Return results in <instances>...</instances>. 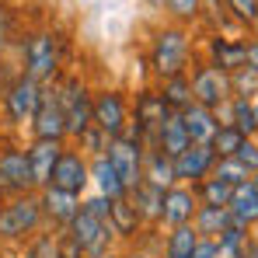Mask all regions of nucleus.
Masks as SVG:
<instances>
[{"instance_id": "36", "label": "nucleus", "mask_w": 258, "mask_h": 258, "mask_svg": "<svg viewBox=\"0 0 258 258\" xmlns=\"http://www.w3.org/2000/svg\"><path fill=\"white\" fill-rule=\"evenodd\" d=\"M223 4H227L230 18H234L244 32H251L258 25V0H223Z\"/></svg>"}, {"instance_id": "5", "label": "nucleus", "mask_w": 258, "mask_h": 258, "mask_svg": "<svg viewBox=\"0 0 258 258\" xmlns=\"http://www.w3.org/2000/svg\"><path fill=\"white\" fill-rule=\"evenodd\" d=\"M42 94L45 87L35 84L32 77H25L21 70L11 77V84L4 87L0 94V112H4V122L11 129H21V126H32L39 105H42Z\"/></svg>"}, {"instance_id": "4", "label": "nucleus", "mask_w": 258, "mask_h": 258, "mask_svg": "<svg viewBox=\"0 0 258 258\" xmlns=\"http://www.w3.org/2000/svg\"><path fill=\"white\" fill-rule=\"evenodd\" d=\"M56 101H59V108H63V115H67V126H70V140H77L84 129L94 126V87L87 84L84 74H77V70H70V74H63L56 84Z\"/></svg>"}, {"instance_id": "23", "label": "nucleus", "mask_w": 258, "mask_h": 258, "mask_svg": "<svg viewBox=\"0 0 258 258\" xmlns=\"http://www.w3.org/2000/svg\"><path fill=\"white\" fill-rule=\"evenodd\" d=\"M91 185H94L98 196H105V199H122V196H129V188L122 185L119 171L112 168L108 154H101V157L91 161Z\"/></svg>"}, {"instance_id": "21", "label": "nucleus", "mask_w": 258, "mask_h": 258, "mask_svg": "<svg viewBox=\"0 0 258 258\" xmlns=\"http://www.w3.org/2000/svg\"><path fill=\"white\" fill-rule=\"evenodd\" d=\"M227 213H230L234 223H241V227L255 230V227H258V188H255V181H244V185H237V188H234Z\"/></svg>"}, {"instance_id": "20", "label": "nucleus", "mask_w": 258, "mask_h": 258, "mask_svg": "<svg viewBox=\"0 0 258 258\" xmlns=\"http://www.w3.org/2000/svg\"><path fill=\"white\" fill-rule=\"evenodd\" d=\"M154 147L164 150L168 157H178L181 150L192 147V136H188V129H185L181 112H168V115H164V122H161V129H157V143H154Z\"/></svg>"}, {"instance_id": "46", "label": "nucleus", "mask_w": 258, "mask_h": 258, "mask_svg": "<svg viewBox=\"0 0 258 258\" xmlns=\"http://www.w3.org/2000/svg\"><path fill=\"white\" fill-rule=\"evenodd\" d=\"M248 251H251V258H258V241H251V248H248Z\"/></svg>"}, {"instance_id": "10", "label": "nucleus", "mask_w": 258, "mask_h": 258, "mask_svg": "<svg viewBox=\"0 0 258 258\" xmlns=\"http://www.w3.org/2000/svg\"><path fill=\"white\" fill-rule=\"evenodd\" d=\"M108 161H112V168L119 171V178H122V185H126L129 192H133L136 185H143V161H147V143H143L140 136H133V133H122L119 140H112V143H108Z\"/></svg>"}, {"instance_id": "19", "label": "nucleus", "mask_w": 258, "mask_h": 258, "mask_svg": "<svg viewBox=\"0 0 258 258\" xmlns=\"http://www.w3.org/2000/svg\"><path fill=\"white\" fill-rule=\"evenodd\" d=\"M216 115H220L223 126L241 129L248 140H255V136H258V119H255V101H251V98H230L227 105L216 108Z\"/></svg>"}, {"instance_id": "38", "label": "nucleus", "mask_w": 258, "mask_h": 258, "mask_svg": "<svg viewBox=\"0 0 258 258\" xmlns=\"http://www.w3.org/2000/svg\"><path fill=\"white\" fill-rule=\"evenodd\" d=\"M7 35H11V28H7V21L0 18V94H4V87L11 84V77L18 74V63L7 56V45H11Z\"/></svg>"}, {"instance_id": "29", "label": "nucleus", "mask_w": 258, "mask_h": 258, "mask_svg": "<svg viewBox=\"0 0 258 258\" xmlns=\"http://www.w3.org/2000/svg\"><path fill=\"white\" fill-rule=\"evenodd\" d=\"M216 248H220V258H237V255H244V251L251 248V230L230 220V223L223 227V234L216 237Z\"/></svg>"}, {"instance_id": "34", "label": "nucleus", "mask_w": 258, "mask_h": 258, "mask_svg": "<svg viewBox=\"0 0 258 258\" xmlns=\"http://www.w3.org/2000/svg\"><path fill=\"white\" fill-rule=\"evenodd\" d=\"M74 143H77V150L84 154L87 161H94V157L108 154V143H112V140H108V136H105V133H101L98 126H91V129H84V133H81Z\"/></svg>"}, {"instance_id": "17", "label": "nucleus", "mask_w": 258, "mask_h": 258, "mask_svg": "<svg viewBox=\"0 0 258 258\" xmlns=\"http://www.w3.org/2000/svg\"><path fill=\"white\" fill-rule=\"evenodd\" d=\"M63 150H67V143H59V140H28L25 154H28V168H32V178H35L39 192L49 188L52 168H56V161H59Z\"/></svg>"}, {"instance_id": "14", "label": "nucleus", "mask_w": 258, "mask_h": 258, "mask_svg": "<svg viewBox=\"0 0 258 258\" xmlns=\"http://www.w3.org/2000/svg\"><path fill=\"white\" fill-rule=\"evenodd\" d=\"M213 168H216V150L210 143H192L188 150H181L174 157V178H178V185H188V188L206 181L213 174Z\"/></svg>"}, {"instance_id": "33", "label": "nucleus", "mask_w": 258, "mask_h": 258, "mask_svg": "<svg viewBox=\"0 0 258 258\" xmlns=\"http://www.w3.org/2000/svg\"><path fill=\"white\" fill-rule=\"evenodd\" d=\"M244 140H248V136H244L241 129L223 126V122H220V129H216V136H213V143H210V147L216 150V157H234V154L244 147Z\"/></svg>"}, {"instance_id": "7", "label": "nucleus", "mask_w": 258, "mask_h": 258, "mask_svg": "<svg viewBox=\"0 0 258 258\" xmlns=\"http://www.w3.org/2000/svg\"><path fill=\"white\" fill-rule=\"evenodd\" d=\"M133 119V94L115 84L94 87V126L108 140H119Z\"/></svg>"}, {"instance_id": "3", "label": "nucleus", "mask_w": 258, "mask_h": 258, "mask_svg": "<svg viewBox=\"0 0 258 258\" xmlns=\"http://www.w3.org/2000/svg\"><path fill=\"white\" fill-rule=\"evenodd\" d=\"M67 234L87 251V258H101L112 241H115V230H112V199L105 196H87L81 213L74 216V223L67 227Z\"/></svg>"}, {"instance_id": "43", "label": "nucleus", "mask_w": 258, "mask_h": 258, "mask_svg": "<svg viewBox=\"0 0 258 258\" xmlns=\"http://www.w3.org/2000/svg\"><path fill=\"white\" fill-rule=\"evenodd\" d=\"M248 67L258 74V39H248Z\"/></svg>"}, {"instance_id": "37", "label": "nucleus", "mask_w": 258, "mask_h": 258, "mask_svg": "<svg viewBox=\"0 0 258 258\" xmlns=\"http://www.w3.org/2000/svg\"><path fill=\"white\" fill-rule=\"evenodd\" d=\"M230 91H234V98H258V74L251 67H241L237 74H230Z\"/></svg>"}, {"instance_id": "42", "label": "nucleus", "mask_w": 258, "mask_h": 258, "mask_svg": "<svg viewBox=\"0 0 258 258\" xmlns=\"http://www.w3.org/2000/svg\"><path fill=\"white\" fill-rule=\"evenodd\" d=\"M196 258H220V248H216V241H199V248H196Z\"/></svg>"}, {"instance_id": "48", "label": "nucleus", "mask_w": 258, "mask_h": 258, "mask_svg": "<svg viewBox=\"0 0 258 258\" xmlns=\"http://www.w3.org/2000/svg\"><path fill=\"white\" fill-rule=\"evenodd\" d=\"M255 119H258V98H255Z\"/></svg>"}, {"instance_id": "18", "label": "nucleus", "mask_w": 258, "mask_h": 258, "mask_svg": "<svg viewBox=\"0 0 258 258\" xmlns=\"http://www.w3.org/2000/svg\"><path fill=\"white\" fill-rule=\"evenodd\" d=\"M39 203H42V216L49 220V223H56V227H70L74 216L81 213V206H84L81 196H70V192L52 188V185L39 192Z\"/></svg>"}, {"instance_id": "47", "label": "nucleus", "mask_w": 258, "mask_h": 258, "mask_svg": "<svg viewBox=\"0 0 258 258\" xmlns=\"http://www.w3.org/2000/svg\"><path fill=\"white\" fill-rule=\"evenodd\" d=\"M251 181H255V188H258V171H255V174H251Z\"/></svg>"}, {"instance_id": "22", "label": "nucleus", "mask_w": 258, "mask_h": 258, "mask_svg": "<svg viewBox=\"0 0 258 258\" xmlns=\"http://www.w3.org/2000/svg\"><path fill=\"white\" fill-rule=\"evenodd\" d=\"M154 87H157V94H161V101H164L168 112H185V108L196 105V98H192V74L168 77V81H154Z\"/></svg>"}, {"instance_id": "31", "label": "nucleus", "mask_w": 258, "mask_h": 258, "mask_svg": "<svg viewBox=\"0 0 258 258\" xmlns=\"http://www.w3.org/2000/svg\"><path fill=\"white\" fill-rule=\"evenodd\" d=\"M203 4H206V0H168V4H164V21L196 28V25L203 21Z\"/></svg>"}, {"instance_id": "8", "label": "nucleus", "mask_w": 258, "mask_h": 258, "mask_svg": "<svg viewBox=\"0 0 258 258\" xmlns=\"http://www.w3.org/2000/svg\"><path fill=\"white\" fill-rule=\"evenodd\" d=\"M164 115H168V108H164L157 87L140 84L136 91H133V119H129L126 133L140 136V140L147 143V150H150V147L157 143V129H161V122H164Z\"/></svg>"}, {"instance_id": "45", "label": "nucleus", "mask_w": 258, "mask_h": 258, "mask_svg": "<svg viewBox=\"0 0 258 258\" xmlns=\"http://www.w3.org/2000/svg\"><path fill=\"white\" fill-rule=\"evenodd\" d=\"M122 258H150V255H143V251H129V255H122Z\"/></svg>"}, {"instance_id": "32", "label": "nucleus", "mask_w": 258, "mask_h": 258, "mask_svg": "<svg viewBox=\"0 0 258 258\" xmlns=\"http://www.w3.org/2000/svg\"><path fill=\"white\" fill-rule=\"evenodd\" d=\"M196 196H199V206H230V196H234V185H227L223 178L210 174L206 181L196 185Z\"/></svg>"}, {"instance_id": "30", "label": "nucleus", "mask_w": 258, "mask_h": 258, "mask_svg": "<svg viewBox=\"0 0 258 258\" xmlns=\"http://www.w3.org/2000/svg\"><path fill=\"white\" fill-rule=\"evenodd\" d=\"M227 223H230V213H227L223 206H199V213H196V220H192L196 234L206 237V241H216V237L223 234Z\"/></svg>"}, {"instance_id": "6", "label": "nucleus", "mask_w": 258, "mask_h": 258, "mask_svg": "<svg viewBox=\"0 0 258 258\" xmlns=\"http://www.w3.org/2000/svg\"><path fill=\"white\" fill-rule=\"evenodd\" d=\"M199 59L223 74H237L241 67H248V32H203Z\"/></svg>"}, {"instance_id": "16", "label": "nucleus", "mask_w": 258, "mask_h": 258, "mask_svg": "<svg viewBox=\"0 0 258 258\" xmlns=\"http://www.w3.org/2000/svg\"><path fill=\"white\" fill-rule=\"evenodd\" d=\"M199 213V196H196V188H188V185H171L168 192H164V213H161V227H188L192 220Z\"/></svg>"}, {"instance_id": "24", "label": "nucleus", "mask_w": 258, "mask_h": 258, "mask_svg": "<svg viewBox=\"0 0 258 258\" xmlns=\"http://www.w3.org/2000/svg\"><path fill=\"white\" fill-rule=\"evenodd\" d=\"M181 119H185V129H188L192 143H213L216 129H220V115H216L213 108L192 105V108H185V112H181Z\"/></svg>"}, {"instance_id": "44", "label": "nucleus", "mask_w": 258, "mask_h": 258, "mask_svg": "<svg viewBox=\"0 0 258 258\" xmlns=\"http://www.w3.org/2000/svg\"><path fill=\"white\" fill-rule=\"evenodd\" d=\"M140 4H143L147 11H154V14H164V4H168V0H140Z\"/></svg>"}, {"instance_id": "2", "label": "nucleus", "mask_w": 258, "mask_h": 258, "mask_svg": "<svg viewBox=\"0 0 258 258\" xmlns=\"http://www.w3.org/2000/svg\"><path fill=\"white\" fill-rule=\"evenodd\" d=\"M63 63H67V42L56 28H35L18 45V70L42 87L63 77Z\"/></svg>"}, {"instance_id": "13", "label": "nucleus", "mask_w": 258, "mask_h": 258, "mask_svg": "<svg viewBox=\"0 0 258 258\" xmlns=\"http://www.w3.org/2000/svg\"><path fill=\"white\" fill-rule=\"evenodd\" d=\"M0 192H11V196L35 192V178L28 168L25 147H4L0 150Z\"/></svg>"}, {"instance_id": "35", "label": "nucleus", "mask_w": 258, "mask_h": 258, "mask_svg": "<svg viewBox=\"0 0 258 258\" xmlns=\"http://www.w3.org/2000/svg\"><path fill=\"white\" fill-rule=\"evenodd\" d=\"M216 178H223L227 185H244V181H251V174H248V168L237 161V157H216V168H213Z\"/></svg>"}, {"instance_id": "39", "label": "nucleus", "mask_w": 258, "mask_h": 258, "mask_svg": "<svg viewBox=\"0 0 258 258\" xmlns=\"http://www.w3.org/2000/svg\"><path fill=\"white\" fill-rule=\"evenodd\" d=\"M234 157L248 168V174H255L258 171V136H255V140H244V147H241Z\"/></svg>"}, {"instance_id": "1", "label": "nucleus", "mask_w": 258, "mask_h": 258, "mask_svg": "<svg viewBox=\"0 0 258 258\" xmlns=\"http://www.w3.org/2000/svg\"><path fill=\"white\" fill-rule=\"evenodd\" d=\"M147 63H150V77L154 81H168L192 74V67L199 63V39L192 28L174 25V21H157L150 39H147Z\"/></svg>"}, {"instance_id": "9", "label": "nucleus", "mask_w": 258, "mask_h": 258, "mask_svg": "<svg viewBox=\"0 0 258 258\" xmlns=\"http://www.w3.org/2000/svg\"><path fill=\"white\" fill-rule=\"evenodd\" d=\"M42 220H45L42 203H39L35 192L14 196L7 206H0V237H4V241H21V237L35 234Z\"/></svg>"}, {"instance_id": "26", "label": "nucleus", "mask_w": 258, "mask_h": 258, "mask_svg": "<svg viewBox=\"0 0 258 258\" xmlns=\"http://www.w3.org/2000/svg\"><path fill=\"white\" fill-rule=\"evenodd\" d=\"M143 181H150V185H157L164 192L171 185H178V178H174V157H168L157 147H150L147 150V161H143Z\"/></svg>"}, {"instance_id": "12", "label": "nucleus", "mask_w": 258, "mask_h": 258, "mask_svg": "<svg viewBox=\"0 0 258 258\" xmlns=\"http://www.w3.org/2000/svg\"><path fill=\"white\" fill-rule=\"evenodd\" d=\"M49 185L84 199L87 185H91V161H87L77 147L67 143V150L59 154V161H56V168H52V181H49Z\"/></svg>"}, {"instance_id": "11", "label": "nucleus", "mask_w": 258, "mask_h": 258, "mask_svg": "<svg viewBox=\"0 0 258 258\" xmlns=\"http://www.w3.org/2000/svg\"><path fill=\"white\" fill-rule=\"evenodd\" d=\"M192 98H196V105H203V108H220V105H227L230 98H234V91H230V74H223V70H216L210 63H196L192 67Z\"/></svg>"}, {"instance_id": "41", "label": "nucleus", "mask_w": 258, "mask_h": 258, "mask_svg": "<svg viewBox=\"0 0 258 258\" xmlns=\"http://www.w3.org/2000/svg\"><path fill=\"white\" fill-rule=\"evenodd\" d=\"M56 244H59V258H87V251L74 241V237H70V234H67V230L56 237Z\"/></svg>"}, {"instance_id": "27", "label": "nucleus", "mask_w": 258, "mask_h": 258, "mask_svg": "<svg viewBox=\"0 0 258 258\" xmlns=\"http://www.w3.org/2000/svg\"><path fill=\"white\" fill-rule=\"evenodd\" d=\"M140 227H143V220L136 213L133 199H129V196L112 199V230H115V237H136Z\"/></svg>"}, {"instance_id": "28", "label": "nucleus", "mask_w": 258, "mask_h": 258, "mask_svg": "<svg viewBox=\"0 0 258 258\" xmlns=\"http://www.w3.org/2000/svg\"><path fill=\"white\" fill-rule=\"evenodd\" d=\"M199 234H196V227L188 223V227H174L168 230V237H164V258H196V248H199Z\"/></svg>"}, {"instance_id": "40", "label": "nucleus", "mask_w": 258, "mask_h": 258, "mask_svg": "<svg viewBox=\"0 0 258 258\" xmlns=\"http://www.w3.org/2000/svg\"><path fill=\"white\" fill-rule=\"evenodd\" d=\"M28 258H59V244H56V237H39V241L32 244Z\"/></svg>"}, {"instance_id": "25", "label": "nucleus", "mask_w": 258, "mask_h": 258, "mask_svg": "<svg viewBox=\"0 0 258 258\" xmlns=\"http://www.w3.org/2000/svg\"><path fill=\"white\" fill-rule=\"evenodd\" d=\"M129 199H133V206H136V213H140L143 223H161V213H164V188L143 181V185H136V188L129 192Z\"/></svg>"}, {"instance_id": "49", "label": "nucleus", "mask_w": 258, "mask_h": 258, "mask_svg": "<svg viewBox=\"0 0 258 258\" xmlns=\"http://www.w3.org/2000/svg\"><path fill=\"white\" fill-rule=\"evenodd\" d=\"M0 150H4V147H0Z\"/></svg>"}, {"instance_id": "15", "label": "nucleus", "mask_w": 258, "mask_h": 258, "mask_svg": "<svg viewBox=\"0 0 258 258\" xmlns=\"http://www.w3.org/2000/svg\"><path fill=\"white\" fill-rule=\"evenodd\" d=\"M28 129H32V140H59V143H70V126H67V115H63L59 101H56L52 84L45 87L42 105H39V112H35V119H32Z\"/></svg>"}]
</instances>
